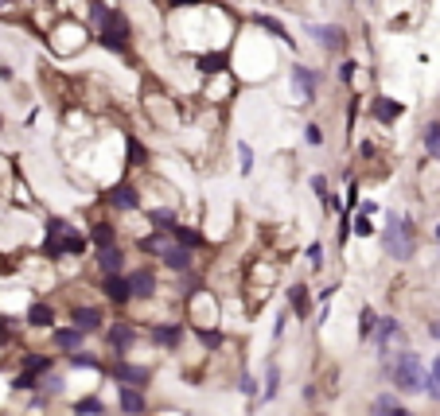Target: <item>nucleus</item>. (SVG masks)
<instances>
[{"label":"nucleus","mask_w":440,"mask_h":416,"mask_svg":"<svg viewBox=\"0 0 440 416\" xmlns=\"http://www.w3.org/2000/svg\"><path fill=\"white\" fill-rule=\"evenodd\" d=\"M238 393H242V397H261V385H257V377L242 374L238 377Z\"/></svg>","instance_id":"a19ab883"},{"label":"nucleus","mask_w":440,"mask_h":416,"mask_svg":"<svg viewBox=\"0 0 440 416\" xmlns=\"http://www.w3.org/2000/svg\"><path fill=\"white\" fill-rule=\"evenodd\" d=\"M90 43H93L90 24L78 20V16H70V12H67V16H59L51 27H47V47H51L55 58H75V55H82Z\"/></svg>","instance_id":"7ed1b4c3"},{"label":"nucleus","mask_w":440,"mask_h":416,"mask_svg":"<svg viewBox=\"0 0 440 416\" xmlns=\"http://www.w3.org/2000/svg\"><path fill=\"white\" fill-rule=\"evenodd\" d=\"M429 334H432V339H440V319H436V323H429Z\"/></svg>","instance_id":"49530a36"},{"label":"nucleus","mask_w":440,"mask_h":416,"mask_svg":"<svg viewBox=\"0 0 440 416\" xmlns=\"http://www.w3.org/2000/svg\"><path fill=\"white\" fill-rule=\"evenodd\" d=\"M67 316H70V327H78L82 334H102L105 331V311L98 308V304H75Z\"/></svg>","instance_id":"4468645a"},{"label":"nucleus","mask_w":440,"mask_h":416,"mask_svg":"<svg viewBox=\"0 0 440 416\" xmlns=\"http://www.w3.org/2000/svg\"><path fill=\"white\" fill-rule=\"evenodd\" d=\"M425 393H429L432 401H440V354L432 358V366L425 370Z\"/></svg>","instance_id":"f704fd0d"},{"label":"nucleus","mask_w":440,"mask_h":416,"mask_svg":"<svg viewBox=\"0 0 440 416\" xmlns=\"http://www.w3.org/2000/svg\"><path fill=\"white\" fill-rule=\"evenodd\" d=\"M0 129H4V117H0Z\"/></svg>","instance_id":"8fccbe9b"},{"label":"nucleus","mask_w":440,"mask_h":416,"mask_svg":"<svg viewBox=\"0 0 440 416\" xmlns=\"http://www.w3.org/2000/svg\"><path fill=\"white\" fill-rule=\"evenodd\" d=\"M304 144H308V148H323V144H328V133H323V125L308 121V125H304Z\"/></svg>","instance_id":"4c0bfd02"},{"label":"nucleus","mask_w":440,"mask_h":416,"mask_svg":"<svg viewBox=\"0 0 440 416\" xmlns=\"http://www.w3.org/2000/svg\"><path fill=\"white\" fill-rule=\"evenodd\" d=\"M121 148H125V171H144V167L153 164V152H148V144L141 141L136 133H121Z\"/></svg>","instance_id":"dca6fc26"},{"label":"nucleus","mask_w":440,"mask_h":416,"mask_svg":"<svg viewBox=\"0 0 440 416\" xmlns=\"http://www.w3.org/2000/svg\"><path fill=\"white\" fill-rule=\"evenodd\" d=\"M168 233H172V242H176V245H187V249H199V245H203V230H199V226L176 222Z\"/></svg>","instance_id":"c85d7f7f"},{"label":"nucleus","mask_w":440,"mask_h":416,"mask_svg":"<svg viewBox=\"0 0 440 416\" xmlns=\"http://www.w3.org/2000/svg\"><path fill=\"white\" fill-rule=\"evenodd\" d=\"M374 323H378V311H374L370 304H363V311H358V342H370Z\"/></svg>","instance_id":"7c9ffc66"},{"label":"nucleus","mask_w":440,"mask_h":416,"mask_svg":"<svg viewBox=\"0 0 440 416\" xmlns=\"http://www.w3.org/2000/svg\"><path fill=\"white\" fill-rule=\"evenodd\" d=\"M125 280H129V288H133V300H156V296H160V276H156L153 265L125 268Z\"/></svg>","instance_id":"f8f14e48"},{"label":"nucleus","mask_w":440,"mask_h":416,"mask_svg":"<svg viewBox=\"0 0 440 416\" xmlns=\"http://www.w3.org/2000/svg\"><path fill=\"white\" fill-rule=\"evenodd\" d=\"M102 202H105L110 210H121V214H125V210H144L141 187H136L133 179H121V183H113L110 191L102 195Z\"/></svg>","instance_id":"9b49d317"},{"label":"nucleus","mask_w":440,"mask_h":416,"mask_svg":"<svg viewBox=\"0 0 440 416\" xmlns=\"http://www.w3.org/2000/svg\"><path fill=\"white\" fill-rule=\"evenodd\" d=\"M238 160H242V164H238V171H242V175H250V171H254V148H250L246 141L238 144Z\"/></svg>","instance_id":"ea45409f"},{"label":"nucleus","mask_w":440,"mask_h":416,"mask_svg":"<svg viewBox=\"0 0 440 416\" xmlns=\"http://www.w3.org/2000/svg\"><path fill=\"white\" fill-rule=\"evenodd\" d=\"M86 238H90L93 249H102V245H117V242H121V238H117V226H113L110 218H93L90 230H86Z\"/></svg>","instance_id":"393cba45"},{"label":"nucleus","mask_w":440,"mask_h":416,"mask_svg":"<svg viewBox=\"0 0 440 416\" xmlns=\"http://www.w3.org/2000/svg\"><path fill=\"white\" fill-rule=\"evenodd\" d=\"M366 113H370V121H378V125H398L401 113H406V105H401L398 98H389V93H374L370 105H366Z\"/></svg>","instance_id":"2eb2a0df"},{"label":"nucleus","mask_w":440,"mask_h":416,"mask_svg":"<svg viewBox=\"0 0 440 416\" xmlns=\"http://www.w3.org/2000/svg\"><path fill=\"white\" fill-rule=\"evenodd\" d=\"M351 233H355V238H374V233H378V226H374L370 214H363V210H358V214L351 218Z\"/></svg>","instance_id":"c9c22d12"},{"label":"nucleus","mask_w":440,"mask_h":416,"mask_svg":"<svg viewBox=\"0 0 440 416\" xmlns=\"http://www.w3.org/2000/svg\"><path fill=\"white\" fill-rule=\"evenodd\" d=\"M358 210H363V214H378V202H374V199H366V202H358Z\"/></svg>","instance_id":"a18cd8bd"},{"label":"nucleus","mask_w":440,"mask_h":416,"mask_svg":"<svg viewBox=\"0 0 440 416\" xmlns=\"http://www.w3.org/2000/svg\"><path fill=\"white\" fill-rule=\"evenodd\" d=\"M24 323L35 327V331H51V327H55V308L47 300H32L24 308Z\"/></svg>","instance_id":"b1692460"},{"label":"nucleus","mask_w":440,"mask_h":416,"mask_svg":"<svg viewBox=\"0 0 440 416\" xmlns=\"http://www.w3.org/2000/svg\"><path fill=\"white\" fill-rule=\"evenodd\" d=\"M51 339H55V346H59L63 350V354H75V350H82L86 346V339H90V334H82V331H78V327H51Z\"/></svg>","instance_id":"a878e982"},{"label":"nucleus","mask_w":440,"mask_h":416,"mask_svg":"<svg viewBox=\"0 0 440 416\" xmlns=\"http://www.w3.org/2000/svg\"><path fill=\"white\" fill-rule=\"evenodd\" d=\"M102 334H105V342H110V354H113V358H125L129 346L136 342V327L129 323V319H117V323H110Z\"/></svg>","instance_id":"f3484780"},{"label":"nucleus","mask_w":440,"mask_h":416,"mask_svg":"<svg viewBox=\"0 0 440 416\" xmlns=\"http://www.w3.org/2000/svg\"><path fill=\"white\" fill-rule=\"evenodd\" d=\"M382 374L394 382L398 393H425V362L417 358V350H398V354H389L382 358Z\"/></svg>","instance_id":"20e7f679"},{"label":"nucleus","mask_w":440,"mask_h":416,"mask_svg":"<svg viewBox=\"0 0 440 416\" xmlns=\"http://www.w3.org/2000/svg\"><path fill=\"white\" fill-rule=\"evenodd\" d=\"M86 253H90V238L78 226H70L67 218H51L47 222V238L39 245V257L63 261V257H86Z\"/></svg>","instance_id":"f03ea898"},{"label":"nucleus","mask_w":440,"mask_h":416,"mask_svg":"<svg viewBox=\"0 0 440 416\" xmlns=\"http://www.w3.org/2000/svg\"><path fill=\"white\" fill-rule=\"evenodd\" d=\"M406 339V331H401V323L394 316H378V323H374V331H370V342H374V350H378V358H389L394 354V342H401Z\"/></svg>","instance_id":"ddd939ff"},{"label":"nucleus","mask_w":440,"mask_h":416,"mask_svg":"<svg viewBox=\"0 0 440 416\" xmlns=\"http://www.w3.org/2000/svg\"><path fill=\"white\" fill-rule=\"evenodd\" d=\"M355 70H358V63H355V58H339V67H335V78H339V82H343V86H351V82H355Z\"/></svg>","instance_id":"58836bf2"},{"label":"nucleus","mask_w":440,"mask_h":416,"mask_svg":"<svg viewBox=\"0 0 440 416\" xmlns=\"http://www.w3.org/2000/svg\"><path fill=\"white\" fill-rule=\"evenodd\" d=\"M285 323H288V311H280L277 323H273V339H280V334H285Z\"/></svg>","instance_id":"c03bdc74"},{"label":"nucleus","mask_w":440,"mask_h":416,"mask_svg":"<svg viewBox=\"0 0 440 416\" xmlns=\"http://www.w3.org/2000/svg\"><path fill=\"white\" fill-rule=\"evenodd\" d=\"M394 416H417V412H413V408H401L398 405V412H394Z\"/></svg>","instance_id":"de8ad7c7"},{"label":"nucleus","mask_w":440,"mask_h":416,"mask_svg":"<svg viewBox=\"0 0 440 416\" xmlns=\"http://www.w3.org/2000/svg\"><path fill=\"white\" fill-rule=\"evenodd\" d=\"M141 416H148V412H141Z\"/></svg>","instance_id":"3c124183"},{"label":"nucleus","mask_w":440,"mask_h":416,"mask_svg":"<svg viewBox=\"0 0 440 416\" xmlns=\"http://www.w3.org/2000/svg\"><path fill=\"white\" fill-rule=\"evenodd\" d=\"M308 35L328 55H347V47H351V32L343 24H308Z\"/></svg>","instance_id":"1a4fd4ad"},{"label":"nucleus","mask_w":440,"mask_h":416,"mask_svg":"<svg viewBox=\"0 0 440 416\" xmlns=\"http://www.w3.org/2000/svg\"><path fill=\"white\" fill-rule=\"evenodd\" d=\"M183 334H187V327H183V323H172V319H164V323L153 327V342H156L160 350H179Z\"/></svg>","instance_id":"5701e85b"},{"label":"nucleus","mask_w":440,"mask_h":416,"mask_svg":"<svg viewBox=\"0 0 440 416\" xmlns=\"http://www.w3.org/2000/svg\"><path fill=\"white\" fill-rule=\"evenodd\" d=\"M285 296H288V308H292V316H297V319L312 316V296H308V284H288Z\"/></svg>","instance_id":"bb28decb"},{"label":"nucleus","mask_w":440,"mask_h":416,"mask_svg":"<svg viewBox=\"0 0 440 416\" xmlns=\"http://www.w3.org/2000/svg\"><path fill=\"white\" fill-rule=\"evenodd\" d=\"M117 412L121 416H141L148 412V397H144V389H133V385H117Z\"/></svg>","instance_id":"4be33fe9"},{"label":"nucleus","mask_w":440,"mask_h":416,"mask_svg":"<svg viewBox=\"0 0 440 416\" xmlns=\"http://www.w3.org/2000/svg\"><path fill=\"white\" fill-rule=\"evenodd\" d=\"M102 374L110 377L113 385H133V389H148V385H153V370L136 366V362H129V358H117L113 366H105Z\"/></svg>","instance_id":"9d476101"},{"label":"nucleus","mask_w":440,"mask_h":416,"mask_svg":"<svg viewBox=\"0 0 440 416\" xmlns=\"http://www.w3.org/2000/svg\"><path fill=\"white\" fill-rule=\"evenodd\" d=\"M288 86H292V93L300 98V105H312V101L320 98L323 74L316 67H308V63H292V67H288Z\"/></svg>","instance_id":"6e6552de"},{"label":"nucleus","mask_w":440,"mask_h":416,"mask_svg":"<svg viewBox=\"0 0 440 416\" xmlns=\"http://www.w3.org/2000/svg\"><path fill=\"white\" fill-rule=\"evenodd\" d=\"M374 238H378V245L386 249V257H394V261H409V257H413V249H417L413 218L398 214V210H389V214H386V226H382Z\"/></svg>","instance_id":"39448f33"},{"label":"nucleus","mask_w":440,"mask_h":416,"mask_svg":"<svg viewBox=\"0 0 440 416\" xmlns=\"http://www.w3.org/2000/svg\"><path fill=\"white\" fill-rule=\"evenodd\" d=\"M432 238H436V242H440V222H436V226H432Z\"/></svg>","instance_id":"09e8293b"},{"label":"nucleus","mask_w":440,"mask_h":416,"mask_svg":"<svg viewBox=\"0 0 440 416\" xmlns=\"http://www.w3.org/2000/svg\"><path fill=\"white\" fill-rule=\"evenodd\" d=\"M250 24H257V27H261V32H269L273 39H277L280 47H285V51H297V39H292V32H288V27L280 24V20L265 16V12H254V16H250Z\"/></svg>","instance_id":"412c9836"},{"label":"nucleus","mask_w":440,"mask_h":416,"mask_svg":"<svg viewBox=\"0 0 440 416\" xmlns=\"http://www.w3.org/2000/svg\"><path fill=\"white\" fill-rule=\"evenodd\" d=\"M351 4H355V0H351Z\"/></svg>","instance_id":"864d4df0"},{"label":"nucleus","mask_w":440,"mask_h":416,"mask_svg":"<svg viewBox=\"0 0 440 416\" xmlns=\"http://www.w3.org/2000/svg\"><path fill=\"white\" fill-rule=\"evenodd\" d=\"M312 191H316V199H328V195H331V187H328V175H312Z\"/></svg>","instance_id":"37998d69"},{"label":"nucleus","mask_w":440,"mask_h":416,"mask_svg":"<svg viewBox=\"0 0 440 416\" xmlns=\"http://www.w3.org/2000/svg\"><path fill=\"white\" fill-rule=\"evenodd\" d=\"M86 24H90V35L98 47H105L110 55L129 58L133 55V20L129 12H121L110 0H90L86 4Z\"/></svg>","instance_id":"f257e3e1"},{"label":"nucleus","mask_w":440,"mask_h":416,"mask_svg":"<svg viewBox=\"0 0 440 416\" xmlns=\"http://www.w3.org/2000/svg\"><path fill=\"white\" fill-rule=\"evenodd\" d=\"M93 265H98V276H117V273H125L129 265H125V249H121V242L93 249Z\"/></svg>","instance_id":"6ab92c4d"},{"label":"nucleus","mask_w":440,"mask_h":416,"mask_svg":"<svg viewBox=\"0 0 440 416\" xmlns=\"http://www.w3.org/2000/svg\"><path fill=\"white\" fill-rule=\"evenodd\" d=\"M70 416H110V405H105L98 393H86V397H78L75 405H70Z\"/></svg>","instance_id":"cd10ccee"},{"label":"nucleus","mask_w":440,"mask_h":416,"mask_svg":"<svg viewBox=\"0 0 440 416\" xmlns=\"http://www.w3.org/2000/svg\"><path fill=\"white\" fill-rule=\"evenodd\" d=\"M421 144H425V156L429 160H440V121H429V125H425Z\"/></svg>","instance_id":"c756f323"},{"label":"nucleus","mask_w":440,"mask_h":416,"mask_svg":"<svg viewBox=\"0 0 440 416\" xmlns=\"http://www.w3.org/2000/svg\"><path fill=\"white\" fill-rule=\"evenodd\" d=\"M316 416H323V412H316Z\"/></svg>","instance_id":"603ef678"},{"label":"nucleus","mask_w":440,"mask_h":416,"mask_svg":"<svg viewBox=\"0 0 440 416\" xmlns=\"http://www.w3.org/2000/svg\"><path fill=\"white\" fill-rule=\"evenodd\" d=\"M277 393H280V366H277V362H269V366H265V389H261V397L273 401Z\"/></svg>","instance_id":"72a5a7b5"},{"label":"nucleus","mask_w":440,"mask_h":416,"mask_svg":"<svg viewBox=\"0 0 440 416\" xmlns=\"http://www.w3.org/2000/svg\"><path fill=\"white\" fill-rule=\"evenodd\" d=\"M394 412H398V397L394 393H378L370 405V416H394Z\"/></svg>","instance_id":"e433bc0d"},{"label":"nucleus","mask_w":440,"mask_h":416,"mask_svg":"<svg viewBox=\"0 0 440 416\" xmlns=\"http://www.w3.org/2000/svg\"><path fill=\"white\" fill-rule=\"evenodd\" d=\"M12 393H39V374H32V370H20V374L12 377Z\"/></svg>","instance_id":"473e14b6"},{"label":"nucleus","mask_w":440,"mask_h":416,"mask_svg":"<svg viewBox=\"0 0 440 416\" xmlns=\"http://www.w3.org/2000/svg\"><path fill=\"white\" fill-rule=\"evenodd\" d=\"M234 93H238V78L230 67H222V70H214V74H203V86H199V98L195 101H203V105H211V109H222V105L234 101Z\"/></svg>","instance_id":"0eeeda50"},{"label":"nucleus","mask_w":440,"mask_h":416,"mask_svg":"<svg viewBox=\"0 0 440 416\" xmlns=\"http://www.w3.org/2000/svg\"><path fill=\"white\" fill-rule=\"evenodd\" d=\"M141 105L148 113V121H153V129H160L168 136L179 133V125H183V101H172V93H164L160 86H144Z\"/></svg>","instance_id":"423d86ee"},{"label":"nucleus","mask_w":440,"mask_h":416,"mask_svg":"<svg viewBox=\"0 0 440 416\" xmlns=\"http://www.w3.org/2000/svg\"><path fill=\"white\" fill-rule=\"evenodd\" d=\"M98 292H102V296L113 304V308H129V304H133V288H129L125 273H117V276H102V288H98Z\"/></svg>","instance_id":"aec40b11"},{"label":"nucleus","mask_w":440,"mask_h":416,"mask_svg":"<svg viewBox=\"0 0 440 416\" xmlns=\"http://www.w3.org/2000/svg\"><path fill=\"white\" fill-rule=\"evenodd\" d=\"M20 362H24V370H32V374H51V366H55V358H51V354H24V358H20Z\"/></svg>","instance_id":"2f4dec72"},{"label":"nucleus","mask_w":440,"mask_h":416,"mask_svg":"<svg viewBox=\"0 0 440 416\" xmlns=\"http://www.w3.org/2000/svg\"><path fill=\"white\" fill-rule=\"evenodd\" d=\"M304 257H308V265H312L316 273H320V268H323V245H320V242H312V245L304 249Z\"/></svg>","instance_id":"79ce46f5"},{"label":"nucleus","mask_w":440,"mask_h":416,"mask_svg":"<svg viewBox=\"0 0 440 416\" xmlns=\"http://www.w3.org/2000/svg\"><path fill=\"white\" fill-rule=\"evenodd\" d=\"M156 257H160V265L172 268L176 276H183V273H191V268H195V249H187V245H176V242H168L160 253H156Z\"/></svg>","instance_id":"a211bd4d"}]
</instances>
